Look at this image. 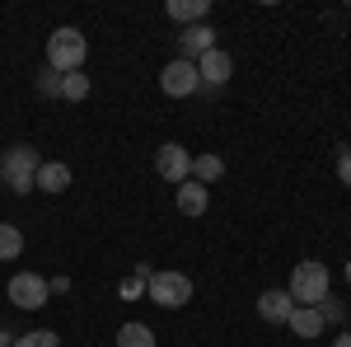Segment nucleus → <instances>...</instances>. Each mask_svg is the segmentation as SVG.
I'll use <instances>...</instances> for the list:
<instances>
[{"label":"nucleus","instance_id":"obj_18","mask_svg":"<svg viewBox=\"0 0 351 347\" xmlns=\"http://www.w3.org/2000/svg\"><path fill=\"white\" fill-rule=\"evenodd\" d=\"M61 99H71V104L89 99V76H84V71H75V76H61Z\"/></svg>","mask_w":351,"mask_h":347},{"label":"nucleus","instance_id":"obj_4","mask_svg":"<svg viewBox=\"0 0 351 347\" xmlns=\"http://www.w3.org/2000/svg\"><path fill=\"white\" fill-rule=\"evenodd\" d=\"M286 291H291L295 305H319V300L328 295V267L314 263V258H309V263H300L295 272H291V287H286Z\"/></svg>","mask_w":351,"mask_h":347},{"label":"nucleus","instance_id":"obj_16","mask_svg":"<svg viewBox=\"0 0 351 347\" xmlns=\"http://www.w3.org/2000/svg\"><path fill=\"white\" fill-rule=\"evenodd\" d=\"M19 254H24V230L0 221V263H14Z\"/></svg>","mask_w":351,"mask_h":347},{"label":"nucleus","instance_id":"obj_23","mask_svg":"<svg viewBox=\"0 0 351 347\" xmlns=\"http://www.w3.org/2000/svg\"><path fill=\"white\" fill-rule=\"evenodd\" d=\"M33 333H38V343H43V347H61V338H56L52 328H33Z\"/></svg>","mask_w":351,"mask_h":347},{"label":"nucleus","instance_id":"obj_1","mask_svg":"<svg viewBox=\"0 0 351 347\" xmlns=\"http://www.w3.org/2000/svg\"><path fill=\"white\" fill-rule=\"evenodd\" d=\"M38 169H43L38 150L19 141V146H10V150L0 155V183L10 188V192H19V197H28V192L38 188Z\"/></svg>","mask_w":351,"mask_h":347},{"label":"nucleus","instance_id":"obj_2","mask_svg":"<svg viewBox=\"0 0 351 347\" xmlns=\"http://www.w3.org/2000/svg\"><path fill=\"white\" fill-rule=\"evenodd\" d=\"M84 56H89V43H84L80 28H56L52 38H47V66H52L56 76H75L84 66Z\"/></svg>","mask_w":351,"mask_h":347},{"label":"nucleus","instance_id":"obj_22","mask_svg":"<svg viewBox=\"0 0 351 347\" xmlns=\"http://www.w3.org/2000/svg\"><path fill=\"white\" fill-rule=\"evenodd\" d=\"M145 291V277H141V272H136V277H127V282H122V295H127V300H132V295H141Z\"/></svg>","mask_w":351,"mask_h":347},{"label":"nucleus","instance_id":"obj_14","mask_svg":"<svg viewBox=\"0 0 351 347\" xmlns=\"http://www.w3.org/2000/svg\"><path fill=\"white\" fill-rule=\"evenodd\" d=\"M286 324H291V333H295V338H319V333H324V320H319V310H314V305H295Z\"/></svg>","mask_w":351,"mask_h":347},{"label":"nucleus","instance_id":"obj_3","mask_svg":"<svg viewBox=\"0 0 351 347\" xmlns=\"http://www.w3.org/2000/svg\"><path fill=\"white\" fill-rule=\"evenodd\" d=\"M145 295L160 305V310H183L192 300V277L188 272H173V267H164V272H150V282H145Z\"/></svg>","mask_w":351,"mask_h":347},{"label":"nucleus","instance_id":"obj_9","mask_svg":"<svg viewBox=\"0 0 351 347\" xmlns=\"http://www.w3.org/2000/svg\"><path fill=\"white\" fill-rule=\"evenodd\" d=\"M211 47H216V28L211 24H192V28L178 33V56L183 61H197V56H206Z\"/></svg>","mask_w":351,"mask_h":347},{"label":"nucleus","instance_id":"obj_6","mask_svg":"<svg viewBox=\"0 0 351 347\" xmlns=\"http://www.w3.org/2000/svg\"><path fill=\"white\" fill-rule=\"evenodd\" d=\"M155 174H160L164 183H188L192 179V155H188V146H178V141H169V146H160L155 150Z\"/></svg>","mask_w":351,"mask_h":347},{"label":"nucleus","instance_id":"obj_24","mask_svg":"<svg viewBox=\"0 0 351 347\" xmlns=\"http://www.w3.org/2000/svg\"><path fill=\"white\" fill-rule=\"evenodd\" d=\"M10 347H43V343H38V333H19V338H14Z\"/></svg>","mask_w":351,"mask_h":347},{"label":"nucleus","instance_id":"obj_21","mask_svg":"<svg viewBox=\"0 0 351 347\" xmlns=\"http://www.w3.org/2000/svg\"><path fill=\"white\" fill-rule=\"evenodd\" d=\"M337 179L351 188V150H347V146H342V155H337Z\"/></svg>","mask_w":351,"mask_h":347},{"label":"nucleus","instance_id":"obj_7","mask_svg":"<svg viewBox=\"0 0 351 347\" xmlns=\"http://www.w3.org/2000/svg\"><path fill=\"white\" fill-rule=\"evenodd\" d=\"M47 295H52V287H47V277H38V272H14V277H10V300H14L19 310H43Z\"/></svg>","mask_w":351,"mask_h":347},{"label":"nucleus","instance_id":"obj_8","mask_svg":"<svg viewBox=\"0 0 351 347\" xmlns=\"http://www.w3.org/2000/svg\"><path fill=\"white\" fill-rule=\"evenodd\" d=\"M197 76H202V89H220V85L234 76V61L225 47H211L206 56H197Z\"/></svg>","mask_w":351,"mask_h":347},{"label":"nucleus","instance_id":"obj_13","mask_svg":"<svg viewBox=\"0 0 351 347\" xmlns=\"http://www.w3.org/2000/svg\"><path fill=\"white\" fill-rule=\"evenodd\" d=\"M66 188H71V164L43 160V169H38V192H66Z\"/></svg>","mask_w":351,"mask_h":347},{"label":"nucleus","instance_id":"obj_12","mask_svg":"<svg viewBox=\"0 0 351 347\" xmlns=\"http://www.w3.org/2000/svg\"><path fill=\"white\" fill-rule=\"evenodd\" d=\"M173 202H178V212H183V216H202L206 207H211V192H206L202 183H192V179H188V183H178Z\"/></svg>","mask_w":351,"mask_h":347},{"label":"nucleus","instance_id":"obj_15","mask_svg":"<svg viewBox=\"0 0 351 347\" xmlns=\"http://www.w3.org/2000/svg\"><path fill=\"white\" fill-rule=\"evenodd\" d=\"M220 174H225V160L220 155H192V183H216Z\"/></svg>","mask_w":351,"mask_h":347},{"label":"nucleus","instance_id":"obj_26","mask_svg":"<svg viewBox=\"0 0 351 347\" xmlns=\"http://www.w3.org/2000/svg\"><path fill=\"white\" fill-rule=\"evenodd\" d=\"M347 282H351V258H347Z\"/></svg>","mask_w":351,"mask_h":347},{"label":"nucleus","instance_id":"obj_10","mask_svg":"<svg viewBox=\"0 0 351 347\" xmlns=\"http://www.w3.org/2000/svg\"><path fill=\"white\" fill-rule=\"evenodd\" d=\"M291 310H295V300H291L286 287L258 295V315H263V324H286V320H291Z\"/></svg>","mask_w":351,"mask_h":347},{"label":"nucleus","instance_id":"obj_5","mask_svg":"<svg viewBox=\"0 0 351 347\" xmlns=\"http://www.w3.org/2000/svg\"><path fill=\"white\" fill-rule=\"evenodd\" d=\"M160 89L169 99H192V94H202V76H197V61H183V56H173L169 66L160 71Z\"/></svg>","mask_w":351,"mask_h":347},{"label":"nucleus","instance_id":"obj_25","mask_svg":"<svg viewBox=\"0 0 351 347\" xmlns=\"http://www.w3.org/2000/svg\"><path fill=\"white\" fill-rule=\"evenodd\" d=\"M332 347H351V333H337V343Z\"/></svg>","mask_w":351,"mask_h":347},{"label":"nucleus","instance_id":"obj_17","mask_svg":"<svg viewBox=\"0 0 351 347\" xmlns=\"http://www.w3.org/2000/svg\"><path fill=\"white\" fill-rule=\"evenodd\" d=\"M117 347H155L150 324H122V328H117Z\"/></svg>","mask_w":351,"mask_h":347},{"label":"nucleus","instance_id":"obj_19","mask_svg":"<svg viewBox=\"0 0 351 347\" xmlns=\"http://www.w3.org/2000/svg\"><path fill=\"white\" fill-rule=\"evenodd\" d=\"M38 94H43V99H61V76H56L52 66H47V61H43V71H38Z\"/></svg>","mask_w":351,"mask_h":347},{"label":"nucleus","instance_id":"obj_11","mask_svg":"<svg viewBox=\"0 0 351 347\" xmlns=\"http://www.w3.org/2000/svg\"><path fill=\"white\" fill-rule=\"evenodd\" d=\"M164 10H169V19H173V24L192 28V24H206V10H211V0H169Z\"/></svg>","mask_w":351,"mask_h":347},{"label":"nucleus","instance_id":"obj_20","mask_svg":"<svg viewBox=\"0 0 351 347\" xmlns=\"http://www.w3.org/2000/svg\"><path fill=\"white\" fill-rule=\"evenodd\" d=\"M314 310H319V320H324V324H342V320H347V305H342V300H332V295H324Z\"/></svg>","mask_w":351,"mask_h":347}]
</instances>
